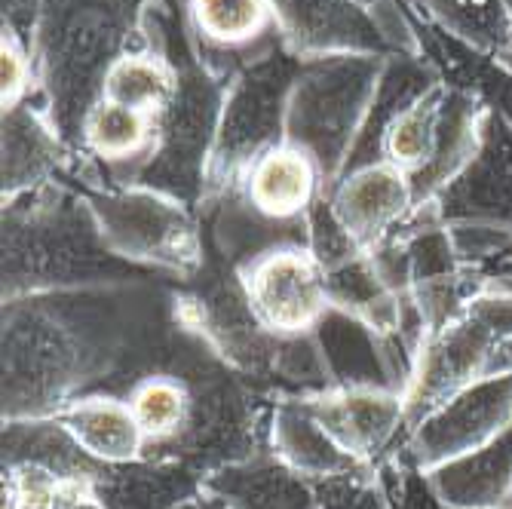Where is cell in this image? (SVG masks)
<instances>
[{
	"instance_id": "obj_20",
	"label": "cell",
	"mask_w": 512,
	"mask_h": 509,
	"mask_svg": "<svg viewBox=\"0 0 512 509\" xmlns=\"http://www.w3.org/2000/svg\"><path fill=\"white\" fill-rule=\"evenodd\" d=\"M430 485L454 509H512V424L485 448L433 470Z\"/></svg>"
},
{
	"instance_id": "obj_26",
	"label": "cell",
	"mask_w": 512,
	"mask_h": 509,
	"mask_svg": "<svg viewBox=\"0 0 512 509\" xmlns=\"http://www.w3.org/2000/svg\"><path fill=\"white\" fill-rule=\"evenodd\" d=\"M28 96H37V65L31 46L16 31L4 28V37H0V102H4V111H13L28 102Z\"/></svg>"
},
{
	"instance_id": "obj_15",
	"label": "cell",
	"mask_w": 512,
	"mask_h": 509,
	"mask_svg": "<svg viewBox=\"0 0 512 509\" xmlns=\"http://www.w3.org/2000/svg\"><path fill=\"white\" fill-rule=\"evenodd\" d=\"M92 491L105 509H181L206 491V479L178 460L138 457L132 464H102Z\"/></svg>"
},
{
	"instance_id": "obj_22",
	"label": "cell",
	"mask_w": 512,
	"mask_h": 509,
	"mask_svg": "<svg viewBox=\"0 0 512 509\" xmlns=\"http://www.w3.org/2000/svg\"><path fill=\"white\" fill-rule=\"evenodd\" d=\"M157 145V117L135 111L108 99H99L83 120L80 148L92 157L111 166L135 163L145 166Z\"/></svg>"
},
{
	"instance_id": "obj_19",
	"label": "cell",
	"mask_w": 512,
	"mask_h": 509,
	"mask_svg": "<svg viewBox=\"0 0 512 509\" xmlns=\"http://www.w3.org/2000/svg\"><path fill=\"white\" fill-rule=\"evenodd\" d=\"M56 421L96 464L105 467L132 464L148 451L129 402L114 393H83L56 414Z\"/></svg>"
},
{
	"instance_id": "obj_23",
	"label": "cell",
	"mask_w": 512,
	"mask_h": 509,
	"mask_svg": "<svg viewBox=\"0 0 512 509\" xmlns=\"http://www.w3.org/2000/svg\"><path fill=\"white\" fill-rule=\"evenodd\" d=\"M126 402L145 433V457H157L188 427L194 393L191 384L175 372H145L132 381Z\"/></svg>"
},
{
	"instance_id": "obj_29",
	"label": "cell",
	"mask_w": 512,
	"mask_h": 509,
	"mask_svg": "<svg viewBox=\"0 0 512 509\" xmlns=\"http://www.w3.org/2000/svg\"><path fill=\"white\" fill-rule=\"evenodd\" d=\"M181 509H227L221 497H215L212 491H203L197 500H191L188 506H181Z\"/></svg>"
},
{
	"instance_id": "obj_14",
	"label": "cell",
	"mask_w": 512,
	"mask_h": 509,
	"mask_svg": "<svg viewBox=\"0 0 512 509\" xmlns=\"http://www.w3.org/2000/svg\"><path fill=\"white\" fill-rule=\"evenodd\" d=\"M246 203L273 221H301L319 197H325L322 175L313 157L289 142L264 151L237 188Z\"/></svg>"
},
{
	"instance_id": "obj_11",
	"label": "cell",
	"mask_w": 512,
	"mask_h": 509,
	"mask_svg": "<svg viewBox=\"0 0 512 509\" xmlns=\"http://www.w3.org/2000/svg\"><path fill=\"white\" fill-rule=\"evenodd\" d=\"M414 181L390 160H375L341 175V181L325 194L332 215L350 234V240L371 252L405 221L414 206Z\"/></svg>"
},
{
	"instance_id": "obj_12",
	"label": "cell",
	"mask_w": 512,
	"mask_h": 509,
	"mask_svg": "<svg viewBox=\"0 0 512 509\" xmlns=\"http://www.w3.org/2000/svg\"><path fill=\"white\" fill-rule=\"evenodd\" d=\"M304 399L325 433L365 467H375L405 427V399L393 387H332Z\"/></svg>"
},
{
	"instance_id": "obj_5",
	"label": "cell",
	"mask_w": 512,
	"mask_h": 509,
	"mask_svg": "<svg viewBox=\"0 0 512 509\" xmlns=\"http://www.w3.org/2000/svg\"><path fill=\"white\" fill-rule=\"evenodd\" d=\"M301 59L292 56L283 40H273L267 50L249 59L224 89V108L215 135V148L206 166V194L224 197L240 188L249 166L283 142L286 105L295 86Z\"/></svg>"
},
{
	"instance_id": "obj_7",
	"label": "cell",
	"mask_w": 512,
	"mask_h": 509,
	"mask_svg": "<svg viewBox=\"0 0 512 509\" xmlns=\"http://www.w3.org/2000/svg\"><path fill=\"white\" fill-rule=\"evenodd\" d=\"M86 203L102 243L120 261L154 264L172 273H194L203 264V243L188 203L145 184L96 191Z\"/></svg>"
},
{
	"instance_id": "obj_16",
	"label": "cell",
	"mask_w": 512,
	"mask_h": 509,
	"mask_svg": "<svg viewBox=\"0 0 512 509\" xmlns=\"http://www.w3.org/2000/svg\"><path fill=\"white\" fill-rule=\"evenodd\" d=\"M68 157V142L53 123L46 105L31 96L13 111H4V197L28 194L50 184Z\"/></svg>"
},
{
	"instance_id": "obj_3",
	"label": "cell",
	"mask_w": 512,
	"mask_h": 509,
	"mask_svg": "<svg viewBox=\"0 0 512 509\" xmlns=\"http://www.w3.org/2000/svg\"><path fill=\"white\" fill-rule=\"evenodd\" d=\"M86 200L50 184L10 197L4 209V301L92 289L117 273ZM108 286V283H105Z\"/></svg>"
},
{
	"instance_id": "obj_18",
	"label": "cell",
	"mask_w": 512,
	"mask_h": 509,
	"mask_svg": "<svg viewBox=\"0 0 512 509\" xmlns=\"http://www.w3.org/2000/svg\"><path fill=\"white\" fill-rule=\"evenodd\" d=\"M206 491L227 509H319L316 482L295 473L270 448L206 479Z\"/></svg>"
},
{
	"instance_id": "obj_8",
	"label": "cell",
	"mask_w": 512,
	"mask_h": 509,
	"mask_svg": "<svg viewBox=\"0 0 512 509\" xmlns=\"http://www.w3.org/2000/svg\"><path fill=\"white\" fill-rule=\"evenodd\" d=\"M240 280L258 322L276 338L313 332L332 310L325 267L304 243L255 255L240 270Z\"/></svg>"
},
{
	"instance_id": "obj_6",
	"label": "cell",
	"mask_w": 512,
	"mask_h": 509,
	"mask_svg": "<svg viewBox=\"0 0 512 509\" xmlns=\"http://www.w3.org/2000/svg\"><path fill=\"white\" fill-rule=\"evenodd\" d=\"M172 68L178 71L175 96L157 117V145L132 184L191 203L206 194V166L215 148L227 80L215 77L197 53Z\"/></svg>"
},
{
	"instance_id": "obj_13",
	"label": "cell",
	"mask_w": 512,
	"mask_h": 509,
	"mask_svg": "<svg viewBox=\"0 0 512 509\" xmlns=\"http://www.w3.org/2000/svg\"><path fill=\"white\" fill-rule=\"evenodd\" d=\"M200 62L230 83L279 37L270 0H184Z\"/></svg>"
},
{
	"instance_id": "obj_10",
	"label": "cell",
	"mask_w": 512,
	"mask_h": 509,
	"mask_svg": "<svg viewBox=\"0 0 512 509\" xmlns=\"http://www.w3.org/2000/svg\"><path fill=\"white\" fill-rule=\"evenodd\" d=\"M276 34L283 46L307 59L325 56H396L375 16L356 0H270Z\"/></svg>"
},
{
	"instance_id": "obj_2",
	"label": "cell",
	"mask_w": 512,
	"mask_h": 509,
	"mask_svg": "<svg viewBox=\"0 0 512 509\" xmlns=\"http://www.w3.org/2000/svg\"><path fill=\"white\" fill-rule=\"evenodd\" d=\"M142 10L145 0H40L31 37L37 99L68 145H80L108 68L129 50H145Z\"/></svg>"
},
{
	"instance_id": "obj_25",
	"label": "cell",
	"mask_w": 512,
	"mask_h": 509,
	"mask_svg": "<svg viewBox=\"0 0 512 509\" xmlns=\"http://www.w3.org/2000/svg\"><path fill=\"white\" fill-rule=\"evenodd\" d=\"M414 7L427 10L454 37L476 43L479 50L497 56L512 68V13L503 0H411Z\"/></svg>"
},
{
	"instance_id": "obj_4",
	"label": "cell",
	"mask_w": 512,
	"mask_h": 509,
	"mask_svg": "<svg viewBox=\"0 0 512 509\" xmlns=\"http://www.w3.org/2000/svg\"><path fill=\"white\" fill-rule=\"evenodd\" d=\"M390 56H325L298 68L286 105L283 142L307 151L329 194L350 166Z\"/></svg>"
},
{
	"instance_id": "obj_27",
	"label": "cell",
	"mask_w": 512,
	"mask_h": 509,
	"mask_svg": "<svg viewBox=\"0 0 512 509\" xmlns=\"http://www.w3.org/2000/svg\"><path fill=\"white\" fill-rule=\"evenodd\" d=\"M316 500L319 509H390L387 491L375 479V470L316 482Z\"/></svg>"
},
{
	"instance_id": "obj_1",
	"label": "cell",
	"mask_w": 512,
	"mask_h": 509,
	"mask_svg": "<svg viewBox=\"0 0 512 509\" xmlns=\"http://www.w3.org/2000/svg\"><path fill=\"white\" fill-rule=\"evenodd\" d=\"M4 421L56 418L129 353V295L120 286L4 301Z\"/></svg>"
},
{
	"instance_id": "obj_21",
	"label": "cell",
	"mask_w": 512,
	"mask_h": 509,
	"mask_svg": "<svg viewBox=\"0 0 512 509\" xmlns=\"http://www.w3.org/2000/svg\"><path fill=\"white\" fill-rule=\"evenodd\" d=\"M40 467L62 479L92 482L102 464H96L56 418L4 421V470Z\"/></svg>"
},
{
	"instance_id": "obj_28",
	"label": "cell",
	"mask_w": 512,
	"mask_h": 509,
	"mask_svg": "<svg viewBox=\"0 0 512 509\" xmlns=\"http://www.w3.org/2000/svg\"><path fill=\"white\" fill-rule=\"evenodd\" d=\"M56 509H105V506L96 497V491H92V482H71Z\"/></svg>"
},
{
	"instance_id": "obj_9",
	"label": "cell",
	"mask_w": 512,
	"mask_h": 509,
	"mask_svg": "<svg viewBox=\"0 0 512 509\" xmlns=\"http://www.w3.org/2000/svg\"><path fill=\"white\" fill-rule=\"evenodd\" d=\"M512 424V372L488 375L463 387L408 433V457L417 470L433 473L457 457L485 448Z\"/></svg>"
},
{
	"instance_id": "obj_24",
	"label": "cell",
	"mask_w": 512,
	"mask_h": 509,
	"mask_svg": "<svg viewBox=\"0 0 512 509\" xmlns=\"http://www.w3.org/2000/svg\"><path fill=\"white\" fill-rule=\"evenodd\" d=\"M178 86V71L151 50L123 53L105 74L102 99L160 117L172 102Z\"/></svg>"
},
{
	"instance_id": "obj_17",
	"label": "cell",
	"mask_w": 512,
	"mask_h": 509,
	"mask_svg": "<svg viewBox=\"0 0 512 509\" xmlns=\"http://www.w3.org/2000/svg\"><path fill=\"white\" fill-rule=\"evenodd\" d=\"M270 451L289 464L295 473L307 476L310 482H325L350 476L359 470H375L365 467L350 451H344L325 427L313 418L307 408V399H279L270 411Z\"/></svg>"
}]
</instances>
